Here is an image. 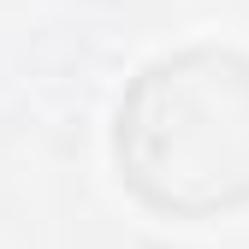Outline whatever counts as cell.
Listing matches in <instances>:
<instances>
[{
    "mask_svg": "<svg viewBox=\"0 0 249 249\" xmlns=\"http://www.w3.org/2000/svg\"><path fill=\"white\" fill-rule=\"evenodd\" d=\"M113 160L124 190L166 220L249 208V53L196 42L148 59L119 95Z\"/></svg>",
    "mask_w": 249,
    "mask_h": 249,
    "instance_id": "cell-1",
    "label": "cell"
}]
</instances>
